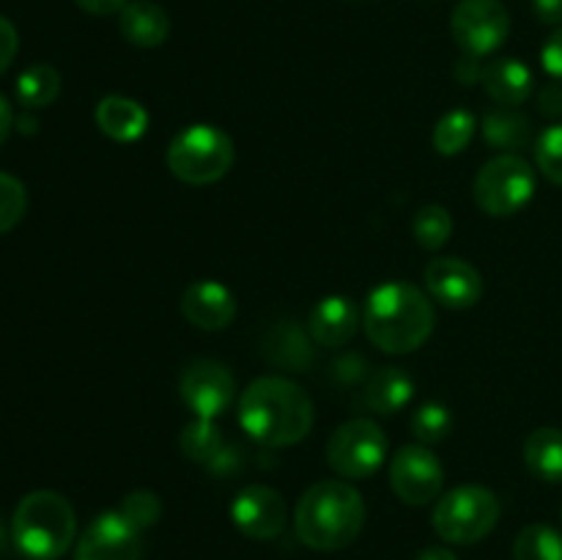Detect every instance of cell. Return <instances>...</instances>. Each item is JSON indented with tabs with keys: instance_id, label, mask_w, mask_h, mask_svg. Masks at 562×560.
Masks as SVG:
<instances>
[{
	"instance_id": "obj_1",
	"label": "cell",
	"mask_w": 562,
	"mask_h": 560,
	"mask_svg": "<svg viewBox=\"0 0 562 560\" xmlns=\"http://www.w3.org/2000/svg\"><path fill=\"white\" fill-rule=\"evenodd\" d=\"M313 399L285 377H261L239 395V426L267 448H289L311 434Z\"/></svg>"
},
{
	"instance_id": "obj_2",
	"label": "cell",
	"mask_w": 562,
	"mask_h": 560,
	"mask_svg": "<svg viewBox=\"0 0 562 560\" xmlns=\"http://www.w3.org/2000/svg\"><path fill=\"white\" fill-rule=\"evenodd\" d=\"M362 327L371 344L387 355H409L431 338L434 305L417 285L390 280L368 294Z\"/></svg>"
},
{
	"instance_id": "obj_3",
	"label": "cell",
	"mask_w": 562,
	"mask_h": 560,
	"mask_svg": "<svg viewBox=\"0 0 562 560\" xmlns=\"http://www.w3.org/2000/svg\"><path fill=\"white\" fill-rule=\"evenodd\" d=\"M366 525V500L349 481H318L300 497L294 511L296 536L318 552L349 547Z\"/></svg>"
},
{
	"instance_id": "obj_4",
	"label": "cell",
	"mask_w": 562,
	"mask_h": 560,
	"mask_svg": "<svg viewBox=\"0 0 562 560\" xmlns=\"http://www.w3.org/2000/svg\"><path fill=\"white\" fill-rule=\"evenodd\" d=\"M77 516L69 500L53 489H38L20 500L11 519V536L20 552L33 560H55L71 547Z\"/></svg>"
},
{
	"instance_id": "obj_5",
	"label": "cell",
	"mask_w": 562,
	"mask_h": 560,
	"mask_svg": "<svg viewBox=\"0 0 562 560\" xmlns=\"http://www.w3.org/2000/svg\"><path fill=\"white\" fill-rule=\"evenodd\" d=\"M236 159L234 141L228 132L214 124H192L170 141L165 163L184 184H214L231 170Z\"/></svg>"
},
{
	"instance_id": "obj_6",
	"label": "cell",
	"mask_w": 562,
	"mask_h": 560,
	"mask_svg": "<svg viewBox=\"0 0 562 560\" xmlns=\"http://www.w3.org/2000/svg\"><path fill=\"white\" fill-rule=\"evenodd\" d=\"M499 514L503 505L492 489L467 483L437 500L434 530L448 544H475L497 527Z\"/></svg>"
},
{
	"instance_id": "obj_7",
	"label": "cell",
	"mask_w": 562,
	"mask_h": 560,
	"mask_svg": "<svg viewBox=\"0 0 562 560\" xmlns=\"http://www.w3.org/2000/svg\"><path fill=\"white\" fill-rule=\"evenodd\" d=\"M536 170L519 154H499L477 170L472 181L475 203L492 217H514L536 195Z\"/></svg>"
},
{
	"instance_id": "obj_8",
	"label": "cell",
	"mask_w": 562,
	"mask_h": 560,
	"mask_svg": "<svg viewBox=\"0 0 562 560\" xmlns=\"http://www.w3.org/2000/svg\"><path fill=\"white\" fill-rule=\"evenodd\" d=\"M387 459V434L368 417H355L333 432L327 443V464L346 481H366Z\"/></svg>"
},
{
	"instance_id": "obj_9",
	"label": "cell",
	"mask_w": 562,
	"mask_h": 560,
	"mask_svg": "<svg viewBox=\"0 0 562 560\" xmlns=\"http://www.w3.org/2000/svg\"><path fill=\"white\" fill-rule=\"evenodd\" d=\"M450 33L464 55L486 58L510 33V14L499 0H461L450 16Z\"/></svg>"
},
{
	"instance_id": "obj_10",
	"label": "cell",
	"mask_w": 562,
	"mask_h": 560,
	"mask_svg": "<svg viewBox=\"0 0 562 560\" xmlns=\"http://www.w3.org/2000/svg\"><path fill=\"white\" fill-rule=\"evenodd\" d=\"M179 393L192 415L203 417V421H217L234 404L236 379L223 362L203 357L181 371Z\"/></svg>"
},
{
	"instance_id": "obj_11",
	"label": "cell",
	"mask_w": 562,
	"mask_h": 560,
	"mask_svg": "<svg viewBox=\"0 0 562 560\" xmlns=\"http://www.w3.org/2000/svg\"><path fill=\"white\" fill-rule=\"evenodd\" d=\"M445 470L428 445H404L390 461V486L406 505H428L442 494Z\"/></svg>"
},
{
	"instance_id": "obj_12",
	"label": "cell",
	"mask_w": 562,
	"mask_h": 560,
	"mask_svg": "<svg viewBox=\"0 0 562 560\" xmlns=\"http://www.w3.org/2000/svg\"><path fill=\"white\" fill-rule=\"evenodd\" d=\"M140 530L121 511L99 514L75 547V560H140Z\"/></svg>"
},
{
	"instance_id": "obj_13",
	"label": "cell",
	"mask_w": 562,
	"mask_h": 560,
	"mask_svg": "<svg viewBox=\"0 0 562 560\" xmlns=\"http://www.w3.org/2000/svg\"><path fill=\"white\" fill-rule=\"evenodd\" d=\"M231 519L247 538L272 541L285 530L289 511H285V500L278 489L250 483L231 503Z\"/></svg>"
},
{
	"instance_id": "obj_14",
	"label": "cell",
	"mask_w": 562,
	"mask_h": 560,
	"mask_svg": "<svg viewBox=\"0 0 562 560\" xmlns=\"http://www.w3.org/2000/svg\"><path fill=\"white\" fill-rule=\"evenodd\" d=\"M426 289L442 307L467 311L481 302L483 278L464 258L439 256L426 267Z\"/></svg>"
},
{
	"instance_id": "obj_15",
	"label": "cell",
	"mask_w": 562,
	"mask_h": 560,
	"mask_svg": "<svg viewBox=\"0 0 562 560\" xmlns=\"http://www.w3.org/2000/svg\"><path fill=\"white\" fill-rule=\"evenodd\" d=\"M181 313L192 327L217 333L236 318V296L217 280H195L181 296Z\"/></svg>"
},
{
	"instance_id": "obj_16",
	"label": "cell",
	"mask_w": 562,
	"mask_h": 560,
	"mask_svg": "<svg viewBox=\"0 0 562 560\" xmlns=\"http://www.w3.org/2000/svg\"><path fill=\"white\" fill-rule=\"evenodd\" d=\"M362 324L360 311H357L351 296H324L313 305L311 316H307V333L318 346L327 349H338L346 346L357 335V327Z\"/></svg>"
},
{
	"instance_id": "obj_17",
	"label": "cell",
	"mask_w": 562,
	"mask_h": 560,
	"mask_svg": "<svg viewBox=\"0 0 562 560\" xmlns=\"http://www.w3.org/2000/svg\"><path fill=\"white\" fill-rule=\"evenodd\" d=\"M481 82L488 97L503 104V108H516V104L527 102L532 88H536V77H532L530 66L521 64L519 58H497L486 64Z\"/></svg>"
},
{
	"instance_id": "obj_18",
	"label": "cell",
	"mask_w": 562,
	"mask_h": 560,
	"mask_svg": "<svg viewBox=\"0 0 562 560\" xmlns=\"http://www.w3.org/2000/svg\"><path fill=\"white\" fill-rule=\"evenodd\" d=\"M97 126L102 135H108L115 143H135L137 137L146 135L148 113L140 102L121 93H110L97 104Z\"/></svg>"
},
{
	"instance_id": "obj_19",
	"label": "cell",
	"mask_w": 562,
	"mask_h": 560,
	"mask_svg": "<svg viewBox=\"0 0 562 560\" xmlns=\"http://www.w3.org/2000/svg\"><path fill=\"white\" fill-rule=\"evenodd\" d=\"M121 36L130 44L143 49H151L165 44L170 33V20L162 5L151 0H130L119 14Z\"/></svg>"
},
{
	"instance_id": "obj_20",
	"label": "cell",
	"mask_w": 562,
	"mask_h": 560,
	"mask_svg": "<svg viewBox=\"0 0 562 560\" xmlns=\"http://www.w3.org/2000/svg\"><path fill=\"white\" fill-rule=\"evenodd\" d=\"M415 395V379L401 366H382L371 373L366 388V404L379 415H395Z\"/></svg>"
},
{
	"instance_id": "obj_21",
	"label": "cell",
	"mask_w": 562,
	"mask_h": 560,
	"mask_svg": "<svg viewBox=\"0 0 562 560\" xmlns=\"http://www.w3.org/2000/svg\"><path fill=\"white\" fill-rule=\"evenodd\" d=\"M483 137H486V143L492 148H499L503 154H514L519 148L530 146L532 124L516 108L497 104V108H492L483 115Z\"/></svg>"
},
{
	"instance_id": "obj_22",
	"label": "cell",
	"mask_w": 562,
	"mask_h": 560,
	"mask_svg": "<svg viewBox=\"0 0 562 560\" xmlns=\"http://www.w3.org/2000/svg\"><path fill=\"white\" fill-rule=\"evenodd\" d=\"M525 464L538 481L562 483V428H536L525 439Z\"/></svg>"
},
{
	"instance_id": "obj_23",
	"label": "cell",
	"mask_w": 562,
	"mask_h": 560,
	"mask_svg": "<svg viewBox=\"0 0 562 560\" xmlns=\"http://www.w3.org/2000/svg\"><path fill=\"white\" fill-rule=\"evenodd\" d=\"M181 450L190 461H198V464H206L209 470H217L225 459H228V445H225L223 432L214 426V421H203V417H195L184 426L181 432Z\"/></svg>"
},
{
	"instance_id": "obj_24",
	"label": "cell",
	"mask_w": 562,
	"mask_h": 560,
	"mask_svg": "<svg viewBox=\"0 0 562 560\" xmlns=\"http://www.w3.org/2000/svg\"><path fill=\"white\" fill-rule=\"evenodd\" d=\"M60 93V75L49 64H33L16 80V99L27 110L49 108Z\"/></svg>"
},
{
	"instance_id": "obj_25",
	"label": "cell",
	"mask_w": 562,
	"mask_h": 560,
	"mask_svg": "<svg viewBox=\"0 0 562 560\" xmlns=\"http://www.w3.org/2000/svg\"><path fill=\"white\" fill-rule=\"evenodd\" d=\"M477 132V119L470 110L459 108L445 113L442 119L434 126V148H437L442 157H456V154L464 152L472 143Z\"/></svg>"
},
{
	"instance_id": "obj_26",
	"label": "cell",
	"mask_w": 562,
	"mask_h": 560,
	"mask_svg": "<svg viewBox=\"0 0 562 560\" xmlns=\"http://www.w3.org/2000/svg\"><path fill=\"white\" fill-rule=\"evenodd\" d=\"M514 560H562V533L549 525H530L516 536Z\"/></svg>"
},
{
	"instance_id": "obj_27",
	"label": "cell",
	"mask_w": 562,
	"mask_h": 560,
	"mask_svg": "<svg viewBox=\"0 0 562 560\" xmlns=\"http://www.w3.org/2000/svg\"><path fill=\"white\" fill-rule=\"evenodd\" d=\"M412 231H415L417 245L426 247V250H439V247L448 245L450 234H453V217L439 203H428L415 214Z\"/></svg>"
},
{
	"instance_id": "obj_28",
	"label": "cell",
	"mask_w": 562,
	"mask_h": 560,
	"mask_svg": "<svg viewBox=\"0 0 562 560\" xmlns=\"http://www.w3.org/2000/svg\"><path fill=\"white\" fill-rule=\"evenodd\" d=\"M274 349H278V355H272V360L283 362L291 371H305V366L311 362V346L294 324H283V327L274 329L272 338H269V351Z\"/></svg>"
},
{
	"instance_id": "obj_29",
	"label": "cell",
	"mask_w": 562,
	"mask_h": 560,
	"mask_svg": "<svg viewBox=\"0 0 562 560\" xmlns=\"http://www.w3.org/2000/svg\"><path fill=\"white\" fill-rule=\"evenodd\" d=\"M453 428V415L445 404L437 401H428V404L417 406V412L412 415V432H415L417 443L420 445H437Z\"/></svg>"
},
{
	"instance_id": "obj_30",
	"label": "cell",
	"mask_w": 562,
	"mask_h": 560,
	"mask_svg": "<svg viewBox=\"0 0 562 560\" xmlns=\"http://www.w3.org/2000/svg\"><path fill=\"white\" fill-rule=\"evenodd\" d=\"M536 165L552 184L562 187V121L547 126L536 141Z\"/></svg>"
},
{
	"instance_id": "obj_31",
	"label": "cell",
	"mask_w": 562,
	"mask_h": 560,
	"mask_svg": "<svg viewBox=\"0 0 562 560\" xmlns=\"http://www.w3.org/2000/svg\"><path fill=\"white\" fill-rule=\"evenodd\" d=\"M27 209V192L16 176L0 170V234L14 228Z\"/></svg>"
},
{
	"instance_id": "obj_32",
	"label": "cell",
	"mask_w": 562,
	"mask_h": 560,
	"mask_svg": "<svg viewBox=\"0 0 562 560\" xmlns=\"http://www.w3.org/2000/svg\"><path fill=\"white\" fill-rule=\"evenodd\" d=\"M121 514L137 527V530H146V527L157 525L159 516H162V503L154 492H146V489H137V492H130L121 503Z\"/></svg>"
},
{
	"instance_id": "obj_33",
	"label": "cell",
	"mask_w": 562,
	"mask_h": 560,
	"mask_svg": "<svg viewBox=\"0 0 562 560\" xmlns=\"http://www.w3.org/2000/svg\"><path fill=\"white\" fill-rule=\"evenodd\" d=\"M541 64H543V69L554 77V80L562 82V25L547 38V44H543Z\"/></svg>"
},
{
	"instance_id": "obj_34",
	"label": "cell",
	"mask_w": 562,
	"mask_h": 560,
	"mask_svg": "<svg viewBox=\"0 0 562 560\" xmlns=\"http://www.w3.org/2000/svg\"><path fill=\"white\" fill-rule=\"evenodd\" d=\"M16 49H20V36H16V27L11 25L5 16H0V75L11 66Z\"/></svg>"
},
{
	"instance_id": "obj_35",
	"label": "cell",
	"mask_w": 562,
	"mask_h": 560,
	"mask_svg": "<svg viewBox=\"0 0 562 560\" xmlns=\"http://www.w3.org/2000/svg\"><path fill=\"white\" fill-rule=\"evenodd\" d=\"M538 108L543 115H560L562 113V82L554 80L549 86L541 88L538 93Z\"/></svg>"
},
{
	"instance_id": "obj_36",
	"label": "cell",
	"mask_w": 562,
	"mask_h": 560,
	"mask_svg": "<svg viewBox=\"0 0 562 560\" xmlns=\"http://www.w3.org/2000/svg\"><path fill=\"white\" fill-rule=\"evenodd\" d=\"M532 11L543 25H562V0H532Z\"/></svg>"
},
{
	"instance_id": "obj_37",
	"label": "cell",
	"mask_w": 562,
	"mask_h": 560,
	"mask_svg": "<svg viewBox=\"0 0 562 560\" xmlns=\"http://www.w3.org/2000/svg\"><path fill=\"white\" fill-rule=\"evenodd\" d=\"M75 3L80 5L82 11H88V14L108 16V14H121V9H124L130 0H75Z\"/></svg>"
},
{
	"instance_id": "obj_38",
	"label": "cell",
	"mask_w": 562,
	"mask_h": 560,
	"mask_svg": "<svg viewBox=\"0 0 562 560\" xmlns=\"http://www.w3.org/2000/svg\"><path fill=\"white\" fill-rule=\"evenodd\" d=\"M483 75V66H481V58H472V55H464V58L456 64V77H459L461 82H467V86H472V82L481 80Z\"/></svg>"
},
{
	"instance_id": "obj_39",
	"label": "cell",
	"mask_w": 562,
	"mask_h": 560,
	"mask_svg": "<svg viewBox=\"0 0 562 560\" xmlns=\"http://www.w3.org/2000/svg\"><path fill=\"white\" fill-rule=\"evenodd\" d=\"M11 126H14V113H11V104L5 102V97H0V146L9 137Z\"/></svg>"
},
{
	"instance_id": "obj_40",
	"label": "cell",
	"mask_w": 562,
	"mask_h": 560,
	"mask_svg": "<svg viewBox=\"0 0 562 560\" xmlns=\"http://www.w3.org/2000/svg\"><path fill=\"white\" fill-rule=\"evenodd\" d=\"M415 560H459L448 547H428Z\"/></svg>"
}]
</instances>
